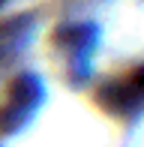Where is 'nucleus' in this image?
<instances>
[{
  "instance_id": "1",
  "label": "nucleus",
  "mask_w": 144,
  "mask_h": 147,
  "mask_svg": "<svg viewBox=\"0 0 144 147\" xmlns=\"http://www.w3.org/2000/svg\"><path fill=\"white\" fill-rule=\"evenodd\" d=\"M105 102L114 111H135L144 105V69H138L132 78L114 84L105 90Z\"/></svg>"
}]
</instances>
